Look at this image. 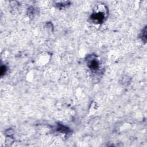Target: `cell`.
Masks as SVG:
<instances>
[{"mask_svg":"<svg viewBox=\"0 0 147 147\" xmlns=\"http://www.w3.org/2000/svg\"><path fill=\"white\" fill-rule=\"evenodd\" d=\"M88 66L91 69L95 70L99 67V63L94 56H90L88 58Z\"/></svg>","mask_w":147,"mask_h":147,"instance_id":"6da1fadb","label":"cell"},{"mask_svg":"<svg viewBox=\"0 0 147 147\" xmlns=\"http://www.w3.org/2000/svg\"><path fill=\"white\" fill-rule=\"evenodd\" d=\"M90 18L94 23L100 24L105 19V15L102 13H94L91 15Z\"/></svg>","mask_w":147,"mask_h":147,"instance_id":"7a4b0ae2","label":"cell"}]
</instances>
